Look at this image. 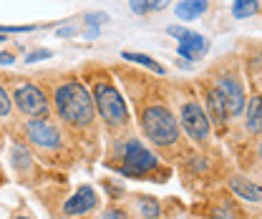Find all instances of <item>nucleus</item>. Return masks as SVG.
I'll return each mask as SVG.
<instances>
[{"label": "nucleus", "instance_id": "obj_25", "mask_svg": "<svg viewBox=\"0 0 262 219\" xmlns=\"http://www.w3.org/2000/svg\"><path fill=\"white\" fill-rule=\"evenodd\" d=\"M0 63H3V65H13V63H15V58H13L10 53H3V51H0Z\"/></svg>", "mask_w": 262, "mask_h": 219}, {"label": "nucleus", "instance_id": "obj_7", "mask_svg": "<svg viewBox=\"0 0 262 219\" xmlns=\"http://www.w3.org/2000/svg\"><path fill=\"white\" fill-rule=\"evenodd\" d=\"M182 126H184V131H187L194 141H204L207 134H209L207 111H204L199 103H194V101L184 103V106H182Z\"/></svg>", "mask_w": 262, "mask_h": 219}, {"label": "nucleus", "instance_id": "obj_12", "mask_svg": "<svg viewBox=\"0 0 262 219\" xmlns=\"http://www.w3.org/2000/svg\"><path fill=\"white\" fill-rule=\"evenodd\" d=\"M207 10V0H182L177 5V18L182 20H194Z\"/></svg>", "mask_w": 262, "mask_h": 219}, {"label": "nucleus", "instance_id": "obj_15", "mask_svg": "<svg viewBox=\"0 0 262 219\" xmlns=\"http://www.w3.org/2000/svg\"><path fill=\"white\" fill-rule=\"evenodd\" d=\"M121 58H126L131 63H139V65H144V68H149V71H154V73H164V68L159 65L157 61H151L149 56H144V53H131V51H124V56Z\"/></svg>", "mask_w": 262, "mask_h": 219}, {"label": "nucleus", "instance_id": "obj_11", "mask_svg": "<svg viewBox=\"0 0 262 219\" xmlns=\"http://www.w3.org/2000/svg\"><path fill=\"white\" fill-rule=\"evenodd\" d=\"M229 187L234 189L237 196H242V199H247V202H260V196H262L260 187H257L255 182H250V179H242V177H234V179L229 182Z\"/></svg>", "mask_w": 262, "mask_h": 219}, {"label": "nucleus", "instance_id": "obj_1", "mask_svg": "<svg viewBox=\"0 0 262 219\" xmlns=\"http://www.w3.org/2000/svg\"><path fill=\"white\" fill-rule=\"evenodd\" d=\"M56 108L66 124L83 128L94 121V98L89 89L78 81H68L56 91Z\"/></svg>", "mask_w": 262, "mask_h": 219}, {"label": "nucleus", "instance_id": "obj_22", "mask_svg": "<svg viewBox=\"0 0 262 219\" xmlns=\"http://www.w3.org/2000/svg\"><path fill=\"white\" fill-rule=\"evenodd\" d=\"M43 58H51V51H35V53H31L26 61H28V63H35V61H43Z\"/></svg>", "mask_w": 262, "mask_h": 219}, {"label": "nucleus", "instance_id": "obj_2", "mask_svg": "<svg viewBox=\"0 0 262 219\" xmlns=\"http://www.w3.org/2000/svg\"><path fill=\"white\" fill-rule=\"evenodd\" d=\"M141 128L144 134L157 144V146H171L179 139V126L177 119L171 116L169 108L164 106H149L141 114Z\"/></svg>", "mask_w": 262, "mask_h": 219}, {"label": "nucleus", "instance_id": "obj_8", "mask_svg": "<svg viewBox=\"0 0 262 219\" xmlns=\"http://www.w3.org/2000/svg\"><path fill=\"white\" fill-rule=\"evenodd\" d=\"M169 35H174L177 40H179V56L182 58H189V61H196L207 48H209V43L194 31H187V28H182V26H169L166 28Z\"/></svg>", "mask_w": 262, "mask_h": 219}, {"label": "nucleus", "instance_id": "obj_9", "mask_svg": "<svg viewBox=\"0 0 262 219\" xmlns=\"http://www.w3.org/2000/svg\"><path fill=\"white\" fill-rule=\"evenodd\" d=\"M26 134L35 146L40 149H58L61 146V134L53 124H48L46 119H33L26 124Z\"/></svg>", "mask_w": 262, "mask_h": 219}, {"label": "nucleus", "instance_id": "obj_27", "mask_svg": "<svg viewBox=\"0 0 262 219\" xmlns=\"http://www.w3.org/2000/svg\"><path fill=\"white\" fill-rule=\"evenodd\" d=\"M3 40H5V38H3V35H0V43H3Z\"/></svg>", "mask_w": 262, "mask_h": 219}, {"label": "nucleus", "instance_id": "obj_23", "mask_svg": "<svg viewBox=\"0 0 262 219\" xmlns=\"http://www.w3.org/2000/svg\"><path fill=\"white\" fill-rule=\"evenodd\" d=\"M103 219H126V214H124L121 209H108V212H106V217H103Z\"/></svg>", "mask_w": 262, "mask_h": 219}, {"label": "nucleus", "instance_id": "obj_10", "mask_svg": "<svg viewBox=\"0 0 262 219\" xmlns=\"http://www.w3.org/2000/svg\"><path fill=\"white\" fill-rule=\"evenodd\" d=\"M96 191L91 187H81L68 202L63 204V212L66 214H73V217H83V214H89L94 207H96Z\"/></svg>", "mask_w": 262, "mask_h": 219}, {"label": "nucleus", "instance_id": "obj_20", "mask_svg": "<svg viewBox=\"0 0 262 219\" xmlns=\"http://www.w3.org/2000/svg\"><path fill=\"white\" fill-rule=\"evenodd\" d=\"M10 114V98L5 94V89L0 86V116H8Z\"/></svg>", "mask_w": 262, "mask_h": 219}, {"label": "nucleus", "instance_id": "obj_3", "mask_svg": "<svg viewBox=\"0 0 262 219\" xmlns=\"http://www.w3.org/2000/svg\"><path fill=\"white\" fill-rule=\"evenodd\" d=\"M91 98H94V108H98V114L103 116V121L108 126L126 124V119H129L126 103H124L121 94H119L111 83H96Z\"/></svg>", "mask_w": 262, "mask_h": 219}, {"label": "nucleus", "instance_id": "obj_6", "mask_svg": "<svg viewBox=\"0 0 262 219\" xmlns=\"http://www.w3.org/2000/svg\"><path fill=\"white\" fill-rule=\"evenodd\" d=\"M15 103H18V108L26 114V116H33V119H46V114H48V98L46 94L38 89V86H20L18 91H15Z\"/></svg>", "mask_w": 262, "mask_h": 219}, {"label": "nucleus", "instance_id": "obj_18", "mask_svg": "<svg viewBox=\"0 0 262 219\" xmlns=\"http://www.w3.org/2000/svg\"><path fill=\"white\" fill-rule=\"evenodd\" d=\"M154 3H157V0H129L131 10H134L136 15H146V13H151V10H154Z\"/></svg>", "mask_w": 262, "mask_h": 219}, {"label": "nucleus", "instance_id": "obj_26", "mask_svg": "<svg viewBox=\"0 0 262 219\" xmlns=\"http://www.w3.org/2000/svg\"><path fill=\"white\" fill-rule=\"evenodd\" d=\"M166 5H169V0H157V3H154V10H164Z\"/></svg>", "mask_w": 262, "mask_h": 219}, {"label": "nucleus", "instance_id": "obj_5", "mask_svg": "<svg viewBox=\"0 0 262 219\" xmlns=\"http://www.w3.org/2000/svg\"><path fill=\"white\" fill-rule=\"evenodd\" d=\"M214 94L220 96V101H222V106H225V111L229 116H237V114L245 111V89L237 78H232V76L217 78Z\"/></svg>", "mask_w": 262, "mask_h": 219}, {"label": "nucleus", "instance_id": "obj_13", "mask_svg": "<svg viewBox=\"0 0 262 219\" xmlns=\"http://www.w3.org/2000/svg\"><path fill=\"white\" fill-rule=\"evenodd\" d=\"M207 106H209V114H207V119H214L217 124L222 126L227 119V111H225V106H222V101H220V96L214 94V91H209V98H207Z\"/></svg>", "mask_w": 262, "mask_h": 219}, {"label": "nucleus", "instance_id": "obj_16", "mask_svg": "<svg viewBox=\"0 0 262 219\" xmlns=\"http://www.w3.org/2000/svg\"><path fill=\"white\" fill-rule=\"evenodd\" d=\"M247 128L252 134L260 131V98H250V106H247Z\"/></svg>", "mask_w": 262, "mask_h": 219}, {"label": "nucleus", "instance_id": "obj_19", "mask_svg": "<svg viewBox=\"0 0 262 219\" xmlns=\"http://www.w3.org/2000/svg\"><path fill=\"white\" fill-rule=\"evenodd\" d=\"M35 31V26H0V35L5 33H31Z\"/></svg>", "mask_w": 262, "mask_h": 219}, {"label": "nucleus", "instance_id": "obj_24", "mask_svg": "<svg viewBox=\"0 0 262 219\" xmlns=\"http://www.w3.org/2000/svg\"><path fill=\"white\" fill-rule=\"evenodd\" d=\"M76 33V26H66V28H58V38H68Z\"/></svg>", "mask_w": 262, "mask_h": 219}, {"label": "nucleus", "instance_id": "obj_14", "mask_svg": "<svg viewBox=\"0 0 262 219\" xmlns=\"http://www.w3.org/2000/svg\"><path fill=\"white\" fill-rule=\"evenodd\" d=\"M232 13H234V18L245 20V18H250V15L257 13V0H234Z\"/></svg>", "mask_w": 262, "mask_h": 219}, {"label": "nucleus", "instance_id": "obj_4", "mask_svg": "<svg viewBox=\"0 0 262 219\" xmlns=\"http://www.w3.org/2000/svg\"><path fill=\"white\" fill-rule=\"evenodd\" d=\"M124 174H131V177H139V174H149V171H154L157 166H159V159L154 157L149 149H144V144L141 141H136V139H131L129 144H126V149H124Z\"/></svg>", "mask_w": 262, "mask_h": 219}, {"label": "nucleus", "instance_id": "obj_17", "mask_svg": "<svg viewBox=\"0 0 262 219\" xmlns=\"http://www.w3.org/2000/svg\"><path fill=\"white\" fill-rule=\"evenodd\" d=\"M139 209H141L144 219H159V204H157V199H151V196L141 199Z\"/></svg>", "mask_w": 262, "mask_h": 219}, {"label": "nucleus", "instance_id": "obj_21", "mask_svg": "<svg viewBox=\"0 0 262 219\" xmlns=\"http://www.w3.org/2000/svg\"><path fill=\"white\" fill-rule=\"evenodd\" d=\"M13 154H15V164H18V166H20V164H23V166H28V151H26V149H20V146H15V149H13Z\"/></svg>", "mask_w": 262, "mask_h": 219}]
</instances>
